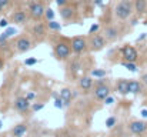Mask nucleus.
Here are the masks:
<instances>
[{
    "instance_id": "393cba45",
    "label": "nucleus",
    "mask_w": 147,
    "mask_h": 137,
    "mask_svg": "<svg viewBox=\"0 0 147 137\" xmlns=\"http://www.w3.org/2000/svg\"><path fill=\"white\" fill-rule=\"evenodd\" d=\"M54 107L56 109H63V107H66V103H64V100L59 96L57 99H54Z\"/></svg>"
},
{
    "instance_id": "7ed1b4c3",
    "label": "nucleus",
    "mask_w": 147,
    "mask_h": 137,
    "mask_svg": "<svg viewBox=\"0 0 147 137\" xmlns=\"http://www.w3.org/2000/svg\"><path fill=\"white\" fill-rule=\"evenodd\" d=\"M70 46H71V51L74 54H83L89 50V42L86 37L83 36H76L70 40Z\"/></svg>"
},
{
    "instance_id": "5701e85b",
    "label": "nucleus",
    "mask_w": 147,
    "mask_h": 137,
    "mask_svg": "<svg viewBox=\"0 0 147 137\" xmlns=\"http://www.w3.org/2000/svg\"><path fill=\"white\" fill-rule=\"evenodd\" d=\"M47 27H49L50 30H53V32H60L61 30V24L57 23V22H54V20L47 22Z\"/></svg>"
},
{
    "instance_id": "a878e982",
    "label": "nucleus",
    "mask_w": 147,
    "mask_h": 137,
    "mask_svg": "<svg viewBox=\"0 0 147 137\" xmlns=\"http://www.w3.org/2000/svg\"><path fill=\"white\" fill-rule=\"evenodd\" d=\"M45 17H46V20H47V22H50V20H54V10H53V9H46Z\"/></svg>"
},
{
    "instance_id": "f704fd0d",
    "label": "nucleus",
    "mask_w": 147,
    "mask_h": 137,
    "mask_svg": "<svg viewBox=\"0 0 147 137\" xmlns=\"http://www.w3.org/2000/svg\"><path fill=\"white\" fill-rule=\"evenodd\" d=\"M0 27H1V29H7V27H9V22H7L6 19H1V20H0Z\"/></svg>"
},
{
    "instance_id": "c03bdc74",
    "label": "nucleus",
    "mask_w": 147,
    "mask_h": 137,
    "mask_svg": "<svg viewBox=\"0 0 147 137\" xmlns=\"http://www.w3.org/2000/svg\"><path fill=\"white\" fill-rule=\"evenodd\" d=\"M1 66H3V61H0V67H1Z\"/></svg>"
},
{
    "instance_id": "aec40b11",
    "label": "nucleus",
    "mask_w": 147,
    "mask_h": 137,
    "mask_svg": "<svg viewBox=\"0 0 147 137\" xmlns=\"http://www.w3.org/2000/svg\"><path fill=\"white\" fill-rule=\"evenodd\" d=\"M59 94H60V97L64 100L66 106H69L70 101H71V99H73V93H71V90H70V89H61V90L59 91Z\"/></svg>"
},
{
    "instance_id": "f8f14e48",
    "label": "nucleus",
    "mask_w": 147,
    "mask_h": 137,
    "mask_svg": "<svg viewBox=\"0 0 147 137\" xmlns=\"http://www.w3.org/2000/svg\"><path fill=\"white\" fill-rule=\"evenodd\" d=\"M76 14H77V10H76L74 6H69L67 4V6L60 7V17L63 20H71V19L76 17Z\"/></svg>"
},
{
    "instance_id": "c756f323",
    "label": "nucleus",
    "mask_w": 147,
    "mask_h": 137,
    "mask_svg": "<svg viewBox=\"0 0 147 137\" xmlns=\"http://www.w3.org/2000/svg\"><path fill=\"white\" fill-rule=\"evenodd\" d=\"M36 63H37V59L36 57H29V59L24 60V64L26 66H34Z\"/></svg>"
},
{
    "instance_id": "37998d69",
    "label": "nucleus",
    "mask_w": 147,
    "mask_h": 137,
    "mask_svg": "<svg viewBox=\"0 0 147 137\" xmlns=\"http://www.w3.org/2000/svg\"><path fill=\"white\" fill-rule=\"evenodd\" d=\"M1 129H3V121L0 120V130H1Z\"/></svg>"
},
{
    "instance_id": "39448f33",
    "label": "nucleus",
    "mask_w": 147,
    "mask_h": 137,
    "mask_svg": "<svg viewBox=\"0 0 147 137\" xmlns=\"http://www.w3.org/2000/svg\"><path fill=\"white\" fill-rule=\"evenodd\" d=\"M29 13H30V17L34 19V20H42L45 17V13H46V9L45 6L40 3V1H32L29 4Z\"/></svg>"
},
{
    "instance_id": "2eb2a0df",
    "label": "nucleus",
    "mask_w": 147,
    "mask_h": 137,
    "mask_svg": "<svg viewBox=\"0 0 147 137\" xmlns=\"http://www.w3.org/2000/svg\"><path fill=\"white\" fill-rule=\"evenodd\" d=\"M27 124H24V123H19V124H16L11 130H10V133H11V136L13 137H23L26 133H27Z\"/></svg>"
},
{
    "instance_id": "ddd939ff",
    "label": "nucleus",
    "mask_w": 147,
    "mask_h": 137,
    "mask_svg": "<svg viewBox=\"0 0 147 137\" xmlns=\"http://www.w3.org/2000/svg\"><path fill=\"white\" fill-rule=\"evenodd\" d=\"M32 34L36 40H43L46 37V24L43 23H34V26L32 27Z\"/></svg>"
},
{
    "instance_id": "7c9ffc66",
    "label": "nucleus",
    "mask_w": 147,
    "mask_h": 137,
    "mask_svg": "<svg viewBox=\"0 0 147 137\" xmlns=\"http://www.w3.org/2000/svg\"><path fill=\"white\" fill-rule=\"evenodd\" d=\"M9 3H10V0H0V13L9 6Z\"/></svg>"
},
{
    "instance_id": "c9c22d12",
    "label": "nucleus",
    "mask_w": 147,
    "mask_h": 137,
    "mask_svg": "<svg viewBox=\"0 0 147 137\" xmlns=\"http://www.w3.org/2000/svg\"><path fill=\"white\" fill-rule=\"evenodd\" d=\"M67 3H69V0H56V4H57L59 7H63V6H67Z\"/></svg>"
},
{
    "instance_id": "9b49d317",
    "label": "nucleus",
    "mask_w": 147,
    "mask_h": 137,
    "mask_svg": "<svg viewBox=\"0 0 147 137\" xmlns=\"http://www.w3.org/2000/svg\"><path fill=\"white\" fill-rule=\"evenodd\" d=\"M103 36L106 37L107 42H114V40H117L119 36H120V29H119L117 26H107V27L104 29Z\"/></svg>"
},
{
    "instance_id": "20e7f679",
    "label": "nucleus",
    "mask_w": 147,
    "mask_h": 137,
    "mask_svg": "<svg viewBox=\"0 0 147 137\" xmlns=\"http://www.w3.org/2000/svg\"><path fill=\"white\" fill-rule=\"evenodd\" d=\"M87 42H89V50H90V51H98V50H101V49L106 46V42H107V40H106L104 36L94 33V34H90V36H89Z\"/></svg>"
},
{
    "instance_id": "a211bd4d",
    "label": "nucleus",
    "mask_w": 147,
    "mask_h": 137,
    "mask_svg": "<svg viewBox=\"0 0 147 137\" xmlns=\"http://www.w3.org/2000/svg\"><path fill=\"white\" fill-rule=\"evenodd\" d=\"M79 87L82 90H90L93 87V79L90 76H84L79 80Z\"/></svg>"
},
{
    "instance_id": "473e14b6",
    "label": "nucleus",
    "mask_w": 147,
    "mask_h": 137,
    "mask_svg": "<svg viewBox=\"0 0 147 137\" xmlns=\"http://www.w3.org/2000/svg\"><path fill=\"white\" fill-rule=\"evenodd\" d=\"M104 103H106L107 106L113 104V103H114V97H113V96H109V97H106V99H104Z\"/></svg>"
},
{
    "instance_id": "58836bf2",
    "label": "nucleus",
    "mask_w": 147,
    "mask_h": 137,
    "mask_svg": "<svg viewBox=\"0 0 147 137\" xmlns=\"http://www.w3.org/2000/svg\"><path fill=\"white\" fill-rule=\"evenodd\" d=\"M140 114H142V117H143V119H147V110L146 109H143V110L140 111Z\"/></svg>"
},
{
    "instance_id": "dca6fc26",
    "label": "nucleus",
    "mask_w": 147,
    "mask_h": 137,
    "mask_svg": "<svg viewBox=\"0 0 147 137\" xmlns=\"http://www.w3.org/2000/svg\"><path fill=\"white\" fill-rule=\"evenodd\" d=\"M116 90L121 96L129 94V80L127 79H119L117 83H116Z\"/></svg>"
},
{
    "instance_id": "a19ab883",
    "label": "nucleus",
    "mask_w": 147,
    "mask_h": 137,
    "mask_svg": "<svg viewBox=\"0 0 147 137\" xmlns=\"http://www.w3.org/2000/svg\"><path fill=\"white\" fill-rule=\"evenodd\" d=\"M146 37H147V33H143V34H142L137 40H139V42H142V40H143V39H146Z\"/></svg>"
},
{
    "instance_id": "f03ea898",
    "label": "nucleus",
    "mask_w": 147,
    "mask_h": 137,
    "mask_svg": "<svg viewBox=\"0 0 147 137\" xmlns=\"http://www.w3.org/2000/svg\"><path fill=\"white\" fill-rule=\"evenodd\" d=\"M53 53L57 60H61V61L67 60L71 54V46L70 43H66V42H57L53 47Z\"/></svg>"
},
{
    "instance_id": "6e6552de",
    "label": "nucleus",
    "mask_w": 147,
    "mask_h": 137,
    "mask_svg": "<svg viewBox=\"0 0 147 137\" xmlns=\"http://www.w3.org/2000/svg\"><path fill=\"white\" fill-rule=\"evenodd\" d=\"M93 96H94L96 100L104 101V99L110 96V87H109V84H107V83H103V84H94Z\"/></svg>"
},
{
    "instance_id": "79ce46f5",
    "label": "nucleus",
    "mask_w": 147,
    "mask_h": 137,
    "mask_svg": "<svg viewBox=\"0 0 147 137\" xmlns=\"http://www.w3.org/2000/svg\"><path fill=\"white\" fill-rule=\"evenodd\" d=\"M94 4H96V6H98V7H100V6L103 4V0H94Z\"/></svg>"
},
{
    "instance_id": "1a4fd4ad",
    "label": "nucleus",
    "mask_w": 147,
    "mask_h": 137,
    "mask_svg": "<svg viewBox=\"0 0 147 137\" xmlns=\"http://www.w3.org/2000/svg\"><path fill=\"white\" fill-rule=\"evenodd\" d=\"M120 51H121V57L124 61H137V59H139V53L133 46L126 45L124 47H121Z\"/></svg>"
},
{
    "instance_id": "9d476101",
    "label": "nucleus",
    "mask_w": 147,
    "mask_h": 137,
    "mask_svg": "<svg viewBox=\"0 0 147 137\" xmlns=\"http://www.w3.org/2000/svg\"><path fill=\"white\" fill-rule=\"evenodd\" d=\"M13 107L19 113H27L32 104H30V100H27V97H17L13 103Z\"/></svg>"
},
{
    "instance_id": "423d86ee",
    "label": "nucleus",
    "mask_w": 147,
    "mask_h": 137,
    "mask_svg": "<svg viewBox=\"0 0 147 137\" xmlns=\"http://www.w3.org/2000/svg\"><path fill=\"white\" fill-rule=\"evenodd\" d=\"M129 130L136 136H144L147 133V123L144 120H133L129 123Z\"/></svg>"
},
{
    "instance_id": "4468645a",
    "label": "nucleus",
    "mask_w": 147,
    "mask_h": 137,
    "mask_svg": "<svg viewBox=\"0 0 147 137\" xmlns=\"http://www.w3.org/2000/svg\"><path fill=\"white\" fill-rule=\"evenodd\" d=\"M27 20H29V16H27V13L23 11V10H17V11H14V13L10 16V22L14 23V24H24Z\"/></svg>"
},
{
    "instance_id": "ea45409f",
    "label": "nucleus",
    "mask_w": 147,
    "mask_h": 137,
    "mask_svg": "<svg viewBox=\"0 0 147 137\" xmlns=\"http://www.w3.org/2000/svg\"><path fill=\"white\" fill-rule=\"evenodd\" d=\"M59 96H60V94H59L57 91H53V93H51V99H57Z\"/></svg>"
},
{
    "instance_id": "c85d7f7f",
    "label": "nucleus",
    "mask_w": 147,
    "mask_h": 137,
    "mask_svg": "<svg viewBox=\"0 0 147 137\" xmlns=\"http://www.w3.org/2000/svg\"><path fill=\"white\" fill-rule=\"evenodd\" d=\"M98 29H100V24H98V23L92 24V26H90V29H89V34H94V33H97Z\"/></svg>"
},
{
    "instance_id": "4be33fe9",
    "label": "nucleus",
    "mask_w": 147,
    "mask_h": 137,
    "mask_svg": "<svg viewBox=\"0 0 147 137\" xmlns=\"http://www.w3.org/2000/svg\"><path fill=\"white\" fill-rule=\"evenodd\" d=\"M90 76H92V77H97V79H103V77L107 76V72L103 70V69H93V70L90 72Z\"/></svg>"
},
{
    "instance_id": "f3484780",
    "label": "nucleus",
    "mask_w": 147,
    "mask_h": 137,
    "mask_svg": "<svg viewBox=\"0 0 147 137\" xmlns=\"http://www.w3.org/2000/svg\"><path fill=\"white\" fill-rule=\"evenodd\" d=\"M143 90V83L139 80H129V93L130 94H139Z\"/></svg>"
},
{
    "instance_id": "4c0bfd02",
    "label": "nucleus",
    "mask_w": 147,
    "mask_h": 137,
    "mask_svg": "<svg viewBox=\"0 0 147 137\" xmlns=\"http://www.w3.org/2000/svg\"><path fill=\"white\" fill-rule=\"evenodd\" d=\"M140 80H142V83H143L144 86H147V73H144V74L142 76V79H140Z\"/></svg>"
},
{
    "instance_id": "412c9836",
    "label": "nucleus",
    "mask_w": 147,
    "mask_h": 137,
    "mask_svg": "<svg viewBox=\"0 0 147 137\" xmlns=\"http://www.w3.org/2000/svg\"><path fill=\"white\" fill-rule=\"evenodd\" d=\"M121 66L123 67H126L129 72H131V73H136L137 70H139V67H137V64H136V61H123L121 63Z\"/></svg>"
},
{
    "instance_id": "6ab92c4d",
    "label": "nucleus",
    "mask_w": 147,
    "mask_h": 137,
    "mask_svg": "<svg viewBox=\"0 0 147 137\" xmlns=\"http://www.w3.org/2000/svg\"><path fill=\"white\" fill-rule=\"evenodd\" d=\"M147 10V0H134V11L140 16Z\"/></svg>"
},
{
    "instance_id": "0eeeda50",
    "label": "nucleus",
    "mask_w": 147,
    "mask_h": 137,
    "mask_svg": "<svg viewBox=\"0 0 147 137\" xmlns=\"http://www.w3.org/2000/svg\"><path fill=\"white\" fill-rule=\"evenodd\" d=\"M14 50L17 53H26L32 49V40L27 36H20L14 40Z\"/></svg>"
},
{
    "instance_id": "f257e3e1",
    "label": "nucleus",
    "mask_w": 147,
    "mask_h": 137,
    "mask_svg": "<svg viewBox=\"0 0 147 137\" xmlns=\"http://www.w3.org/2000/svg\"><path fill=\"white\" fill-rule=\"evenodd\" d=\"M134 11V3L131 0H120L114 7V16L119 20H127Z\"/></svg>"
},
{
    "instance_id": "bb28decb",
    "label": "nucleus",
    "mask_w": 147,
    "mask_h": 137,
    "mask_svg": "<svg viewBox=\"0 0 147 137\" xmlns=\"http://www.w3.org/2000/svg\"><path fill=\"white\" fill-rule=\"evenodd\" d=\"M80 63H79V60H74L71 64H70V69H73V73H76V72H79L80 70Z\"/></svg>"
},
{
    "instance_id": "cd10ccee",
    "label": "nucleus",
    "mask_w": 147,
    "mask_h": 137,
    "mask_svg": "<svg viewBox=\"0 0 147 137\" xmlns=\"http://www.w3.org/2000/svg\"><path fill=\"white\" fill-rule=\"evenodd\" d=\"M43 109H45V104L43 103H34V104H32V110L33 111H40Z\"/></svg>"
},
{
    "instance_id": "2f4dec72",
    "label": "nucleus",
    "mask_w": 147,
    "mask_h": 137,
    "mask_svg": "<svg viewBox=\"0 0 147 137\" xmlns=\"http://www.w3.org/2000/svg\"><path fill=\"white\" fill-rule=\"evenodd\" d=\"M6 33L9 34V37H11L13 34H16V33H17V30H16L14 27H7V29H6Z\"/></svg>"
},
{
    "instance_id": "e433bc0d",
    "label": "nucleus",
    "mask_w": 147,
    "mask_h": 137,
    "mask_svg": "<svg viewBox=\"0 0 147 137\" xmlns=\"http://www.w3.org/2000/svg\"><path fill=\"white\" fill-rule=\"evenodd\" d=\"M26 97H27V100H33V99L36 97V94H34L33 91H29V93L26 94Z\"/></svg>"
},
{
    "instance_id": "b1692460",
    "label": "nucleus",
    "mask_w": 147,
    "mask_h": 137,
    "mask_svg": "<svg viewBox=\"0 0 147 137\" xmlns=\"http://www.w3.org/2000/svg\"><path fill=\"white\" fill-rule=\"evenodd\" d=\"M116 123H117V119H116L114 116L106 119V127H107V129H113V127L116 126Z\"/></svg>"
},
{
    "instance_id": "72a5a7b5",
    "label": "nucleus",
    "mask_w": 147,
    "mask_h": 137,
    "mask_svg": "<svg viewBox=\"0 0 147 137\" xmlns=\"http://www.w3.org/2000/svg\"><path fill=\"white\" fill-rule=\"evenodd\" d=\"M7 39H9V34H7V33L4 32V33H3V34L0 36V47H1V45H3V43H4V42H6Z\"/></svg>"
}]
</instances>
